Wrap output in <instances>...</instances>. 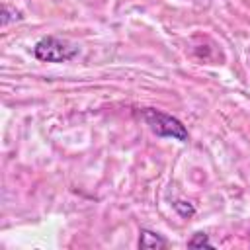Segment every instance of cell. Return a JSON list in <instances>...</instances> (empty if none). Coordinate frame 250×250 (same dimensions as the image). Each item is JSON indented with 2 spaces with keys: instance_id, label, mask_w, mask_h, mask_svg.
<instances>
[{
  "instance_id": "obj_1",
  "label": "cell",
  "mask_w": 250,
  "mask_h": 250,
  "mask_svg": "<svg viewBox=\"0 0 250 250\" xmlns=\"http://www.w3.org/2000/svg\"><path fill=\"white\" fill-rule=\"evenodd\" d=\"M143 117H145L146 125L152 129V133H156L158 137H172L180 143H186L189 137L186 125L180 119H176L160 109L146 107V109H143Z\"/></svg>"
},
{
  "instance_id": "obj_2",
  "label": "cell",
  "mask_w": 250,
  "mask_h": 250,
  "mask_svg": "<svg viewBox=\"0 0 250 250\" xmlns=\"http://www.w3.org/2000/svg\"><path fill=\"white\" fill-rule=\"evenodd\" d=\"M33 55H35V59L45 61V62H66L78 55V47L64 39L47 35L35 43Z\"/></svg>"
},
{
  "instance_id": "obj_3",
  "label": "cell",
  "mask_w": 250,
  "mask_h": 250,
  "mask_svg": "<svg viewBox=\"0 0 250 250\" xmlns=\"http://www.w3.org/2000/svg\"><path fill=\"white\" fill-rule=\"evenodd\" d=\"M168 246V240L154 232V230H148V229H141L139 232V248H150V250H158V248H166Z\"/></svg>"
},
{
  "instance_id": "obj_4",
  "label": "cell",
  "mask_w": 250,
  "mask_h": 250,
  "mask_svg": "<svg viewBox=\"0 0 250 250\" xmlns=\"http://www.w3.org/2000/svg\"><path fill=\"white\" fill-rule=\"evenodd\" d=\"M188 246H191V248H213V242L209 240V236L205 234V232H195L189 240H188Z\"/></svg>"
},
{
  "instance_id": "obj_5",
  "label": "cell",
  "mask_w": 250,
  "mask_h": 250,
  "mask_svg": "<svg viewBox=\"0 0 250 250\" xmlns=\"http://www.w3.org/2000/svg\"><path fill=\"white\" fill-rule=\"evenodd\" d=\"M16 20H21V12H18L16 8L4 4L2 6V25H8L10 21H16Z\"/></svg>"
},
{
  "instance_id": "obj_6",
  "label": "cell",
  "mask_w": 250,
  "mask_h": 250,
  "mask_svg": "<svg viewBox=\"0 0 250 250\" xmlns=\"http://www.w3.org/2000/svg\"><path fill=\"white\" fill-rule=\"evenodd\" d=\"M172 205H174V209L178 211V215H182V217H191V215L195 213V207H193L189 201H182V199H178V201H174Z\"/></svg>"
}]
</instances>
